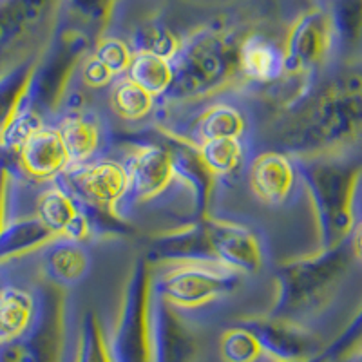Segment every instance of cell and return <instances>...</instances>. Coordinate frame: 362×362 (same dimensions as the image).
Here are the masks:
<instances>
[{
    "label": "cell",
    "instance_id": "33",
    "mask_svg": "<svg viewBox=\"0 0 362 362\" xmlns=\"http://www.w3.org/2000/svg\"><path fill=\"white\" fill-rule=\"evenodd\" d=\"M180 44L181 38H177L169 28L158 22H145L132 33L129 45L132 53H148L173 60L180 49Z\"/></svg>",
    "mask_w": 362,
    "mask_h": 362
},
{
    "label": "cell",
    "instance_id": "22",
    "mask_svg": "<svg viewBox=\"0 0 362 362\" xmlns=\"http://www.w3.org/2000/svg\"><path fill=\"white\" fill-rule=\"evenodd\" d=\"M248 134H250V118L247 111L234 102L218 100L210 103L205 111L199 112L189 134L177 136H183L190 144L199 145L212 140H225V138H245Z\"/></svg>",
    "mask_w": 362,
    "mask_h": 362
},
{
    "label": "cell",
    "instance_id": "14",
    "mask_svg": "<svg viewBox=\"0 0 362 362\" xmlns=\"http://www.w3.org/2000/svg\"><path fill=\"white\" fill-rule=\"evenodd\" d=\"M151 341L153 362H196L199 342L189 319L151 288Z\"/></svg>",
    "mask_w": 362,
    "mask_h": 362
},
{
    "label": "cell",
    "instance_id": "36",
    "mask_svg": "<svg viewBox=\"0 0 362 362\" xmlns=\"http://www.w3.org/2000/svg\"><path fill=\"white\" fill-rule=\"evenodd\" d=\"M362 344V306L357 310L351 321L346 325L341 334L329 342L325 348V354L329 361H341L346 355L355 350L357 346Z\"/></svg>",
    "mask_w": 362,
    "mask_h": 362
},
{
    "label": "cell",
    "instance_id": "39",
    "mask_svg": "<svg viewBox=\"0 0 362 362\" xmlns=\"http://www.w3.org/2000/svg\"><path fill=\"white\" fill-rule=\"evenodd\" d=\"M350 250L355 259L362 263V221H358L357 225H355L354 232H351Z\"/></svg>",
    "mask_w": 362,
    "mask_h": 362
},
{
    "label": "cell",
    "instance_id": "35",
    "mask_svg": "<svg viewBox=\"0 0 362 362\" xmlns=\"http://www.w3.org/2000/svg\"><path fill=\"white\" fill-rule=\"evenodd\" d=\"M93 54L118 78L127 73L134 53H132L131 45L122 38L102 35L93 47Z\"/></svg>",
    "mask_w": 362,
    "mask_h": 362
},
{
    "label": "cell",
    "instance_id": "38",
    "mask_svg": "<svg viewBox=\"0 0 362 362\" xmlns=\"http://www.w3.org/2000/svg\"><path fill=\"white\" fill-rule=\"evenodd\" d=\"M11 169L0 163V232L8 225V202H9V189H11Z\"/></svg>",
    "mask_w": 362,
    "mask_h": 362
},
{
    "label": "cell",
    "instance_id": "30",
    "mask_svg": "<svg viewBox=\"0 0 362 362\" xmlns=\"http://www.w3.org/2000/svg\"><path fill=\"white\" fill-rule=\"evenodd\" d=\"M125 76L144 87L154 98H163L173 83V62L156 54L134 53Z\"/></svg>",
    "mask_w": 362,
    "mask_h": 362
},
{
    "label": "cell",
    "instance_id": "7",
    "mask_svg": "<svg viewBox=\"0 0 362 362\" xmlns=\"http://www.w3.org/2000/svg\"><path fill=\"white\" fill-rule=\"evenodd\" d=\"M151 281L153 264L145 255L136 257L122 292L116 322L107 335L115 362H153Z\"/></svg>",
    "mask_w": 362,
    "mask_h": 362
},
{
    "label": "cell",
    "instance_id": "12",
    "mask_svg": "<svg viewBox=\"0 0 362 362\" xmlns=\"http://www.w3.org/2000/svg\"><path fill=\"white\" fill-rule=\"evenodd\" d=\"M259 342L268 362H300L317 357L325 351L321 337L305 325L272 315H252L239 319Z\"/></svg>",
    "mask_w": 362,
    "mask_h": 362
},
{
    "label": "cell",
    "instance_id": "6",
    "mask_svg": "<svg viewBox=\"0 0 362 362\" xmlns=\"http://www.w3.org/2000/svg\"><path fill=\"white\" fill-rule=\"evenodd\" d=\"M243 277L219 261H177L153 264L151 288L192 322L234 296Z\"/></svg>",
    "mask_w": 362,
    "mask_h": 362
},
{
    "label": "cell",
    "instance_id": "3",
    "mask_svg": "<svg viewBox=\"0 0 362 362\" xmlns=\"http://www.w3.org/2000/svg\"><path fill=\"white\" fill-rule=\"evenodd\" d=\"M350 241L283 263L276 274V300L268 315L305 325L321 312L350 270Z\"/></svg>",
    "mask_w": 362,
    "mask_h": 362
},
{
    "label": "cell",
    "instance_id": "23",
    "mask_svg": "<svg viewBox=\"0 0 362 362\" xmlns=\"http://www.w3.org/2000/svg\"><path fill=\"white\" fill-rule=\"evenodd\" d=\"M57 127L69 154L71 165L98 160L105 132L95 112L71 111L58 122Z\"/></svg>",
    "mask_w": 362,
    "mask_h": 362
},
{
    "label": "cell",
    "instance_id": "41",
    "mask_svg": "<svg viewBox=\"0 0 362 362\" xmlns=\"http://www.w3.org/2000/svg\"><path fill=\"white\" fill-rule=\"evenodd\" d=\"M300 362H332V361H329V358L326 357L325 351H322V354H321V355H317V357L308 358V361H300Z\"/></svg>",
    "mask_w": 362,
    "mask_h": 362
},
{
    "label": "cell",
    "instance_id": "1",
    "mask_svg": "<svg viewBox=\"0 0 362 362\" xmlns=\"http://www.w3.org/2000/svg\"><path fill=\"white\" fill-rule=\"evenodd\" d=\"M276 138L292 158L341 156L362 140V73L346 71L286 103Z\"/></svg>",
    "mask_w": 362,
    "mask_h": 362
},
{
    "label": "cell",
    "instance_id": "2",
    "mask_svg": "<svg viewBox=\"0 0 362 362\" xmlns=\"http://www.w3.org/2000/svg\"><path fill=\"white\" fill-rule=\"evenodd\" d=\"M239 42L223 28L196 29L181 38L174 54L173 83L165 93V103H185L210 98L241 82L239 76Z\"/></svg>",
    "mask_w": 362,
    "mask_h": 362
},
{
    "label": "cell",
    "instance_id": "27",
    "mask_svg": "<svg viewBox=\"0 0 362 362\" xmlns=\"http://www.w3.org/2000/svg\"><path fill=\"white\" fill-rule=\"evenodd\" d=\"M57 235L35 218L11 219L0 232V264L42 250Z\"/></svg>",
    "mask_w": 362,
    "mask_h": 362
},
{
    "label": "cell",
    "instance_id": "37",
    "mask_svg": "<svg viewBox=\"0 0 362 362\" xmlns=\"http://www.w3.org/2000/svg\"><path fill=\"white\" fill-rule=\"evenodd\" d=\"M78 71H80V78H82V82L86 83V87H89V89H95V90L111 87L112 82L116 80L115 74H112L107 67L100 62L98 58L93 54V51H90V53L83 58L82 64H80V67H78Z\"/></svg>",
    "mask_w": 362,
    "mask_h": 362
},
{
    "label": "cell",
    "instance_id": "24",
    "mask_svg": "<svg viewBox=\"0 0 362 362\" xmlns=\"http://www.w3.org/2000/svg\"><path fill=\"white\" fill-rule=\"evenodd\" d=\"M37 53L25 54L17 62L0 69V138L24 107L37 64Z\"/></svg>",
    "mask_w": 362,
    "mask_h": 362
},
{
    "label": "cell",
    "instance_id": "5",
    "mask_svg": "<svg viewBox=\"0 0 362 362\" xmlns=\"http://www.w3.org/2000/svg\"><path fill=\"white\" fill-rule=\"evenodd\" d=\"M98 37L60 13L54 15L49 37L38 49L33 78L24 105L45 118L60 111L74 73L93 51Z\"/></svg>",
    "mask_w": 362,
    "mask_h": 362
},
{
    "label": "cell",
    "instance_id": "11",
    "mask_svg": "<svg viewBox=\"0 0 362 362\" xmlns=\"http://www.w3.org/2000/svg\"><path fill=\"white\" fill-rule=\"evenodd\" d=\"M335 49L329 13L313 8L290 25L283 44L284 78H310Z\"/></svg>",
    "mask_w": 362,
    "mask_h": 362
},
{
    "label": "cell",
    "instance_id": "13",
    "mask_svg": "<svg viewBox=\"0 0 362 362\" xmlns=\"http://www.w3.org/2000/svg\"><path fill=\"white\" fill-rule=\"evenodd\" d=\"M210 245L216 259L239 274L257 276L267 264V245L263 234L245 221L209 216L205 219Z\"/></svg>",
    "mask_w": 362,
    "mask_h": 362
},
{
    "label": "cell",
    "instance_id": "26",
    "mask_svg": "<svg viewBox=\"0 0 362 362\" xmlns=\"http://www.w3.org/2000/svg\"><path fill=\"white\" fill-rule=\"evenodd\" d=\"M37 315V297L18 286L0 290V344L24 337Z\"/></svg>",
    "mask_w": 362,
    "mask_h": 362
},
{
    "label": "cell",
    "instance_id": "42",
    "mask_svg": "<svg viewBox=\"0 0 362 362\" xmlns=\"http://www.w3.org/2000/svg\"><path fill=\"white\" fill-rule=\"evenodd\" d=\"M0 290H2V284H0Z\"/></svg>",
    "mask_w": 362,
    "mask_h": 362
},
{
    "label": "cell",
    "instance_id": "19",
    "mask_svg": "<svg viewBox=\"0 0 362 362\" xmlns=\"http://www.w3.org/2000/svg\"><path fill=\"white\" fill-rule=\"evenodd\" d=\"M151 264L177 261H218L210 245L205 219H194L173 230L156 234L145 255Z\"/></svg>",
    "mask_w": 362,
    "mask_h": 362
},
{
    "label": "cell",
    "instance_id": "28",
    "mask_svg": "<svg viewBox=\"0 0 362 362\" xmlns=\"http://www.w3.org/2000/svg\"><path fill=\"white\" fill-rule=\"evenodd\" d=\"M335 47L344 57L362 49V0H335L329 9Z\"/></svg>",
    "mask_w": 362,
    "mask_h": 362
},
{
    "label": "cell",
    "instance_id": "18",
    "mask_svg": "<svg viewBox=\"0 0 362 362\" xmlns=\"http://www.w3.org/2000/svg\"><path fill=\"white\" fill-rule=\"evenodd\" d=\"M37 218L44 223L57 238H66L86 243L96 234L86 210L64 189L58 181H53L38 196Z\"/></svg>",
    "mask_w": 362,
    "mask_h": 362
},
{
    "label": "cell",
    "instance_id": "20",
    "mask_svg": "<svg viewBox=\"0 0 362 362\" xmlns=\"http://www.w3.org/2000/svg\"><path fill=\"white\" fill-rule=\"evenodd\" d=\"M93 259L86 243L57 238L42 248V277L60 290L78 286L89 276Z\"/></svg>",
    "mask_w": 362,
    "mask_h": 362
},
{
    "label": "cell",
    "instance_id": "21",
    "mask_svg": "<svg viewBox=\"0 0 362 362\" xmlns=\"http://www.w3.org/2000/svg\"><path fill=\"white\" fill-rule=\"evenodd\" d=\"M239 76L252 86H277L284 78L283 47L261 33L243 37L239 42Z\"/></svg>",
    "mask_w": 362,
    "mask_h": 362
},
{
    "label": "cell",
    "instance_id": "10",
    "mask_svg": "<svg viewBox=\"0 0 362 362\" xmlns=\"http://www.w3.org/2000/svg\"><path fill=\"white\" fill-rule=\"evenodd\" d=\"M124 167L127 170L129 185L124 203L119 206L122 221H125L132 209L140 203H153L167 198L174 189L187 192L174 174L170 154L165 145H134L125 158Z\"/></svg>",
    "mask_w": 362,
    "mask_h": 362
},
{
    "label": "cell",
    "instance_id": "29",
    "mask_svg": "<svg viewBox=\"0 0 362 362\" xmlns=\"http://www.w3.org/2000/svg\"><path fill=\"white\" fill-rule=\"evenodd\" d=\"M156 102L158 98L127 78L125 74L112 82L111 93H109V103L112 111L125 122H140V119L148 118L156 107Z\"/></svg>",
    "mask_w": 362,
    "mask_h": 362
},
{
    "label": "cell",
    "instance_id": "25",
    "mask_svg": "<svg viewBox=\"0 0 362 362\" xmlns=\"http://www.w3.org/2000/svg\"><path fill=\"white\" fill-rule=\"evenodd\" d=\"M199 158L206 165L216 181L234 180L248 169L252 161V147L248 136L245 138H225L196 145Z\"/></svg>",
    "mask_w": 362,
    "mask_h": 362
},
{
    "label": "cell",
    "instance_id": "16",
    "mask_svg": "<svg viewBox=\"0 0 362 362\" xmlns=\"http://www.w3.org/2000/svg\"><path fill=\"white\" fill-rule=\"evenodd\" d=\"M247 170L255 199L272 209L288 205L300 183L296 160L277 148L263 151L252 158Z\"/></svg>",
    "mask_w": 362,
    "mask_h": 362
},
{
    "label": "cell",
    "instance_id": "15",
    "mask_svg": "<svg viewBox=\"0 0 362 362\" xmlns=\"http://www.w3.org/2000/svg\"><path fill=\"white\" fill-rule=\"evenodd\" d=\"M160 132L165 140L163 145L170 154L174 174L180 185L189 194L194 219H206L210 216V203H212V194L218 181L199 158L196 145L169 129L161 127Z\"/></svg>",
    "mask_w": 362,
    "mask_h": 362
},
{
    "label": "cell",
    "instance_id": "31",
    "mask_svg": "<svg viewBox=\"0 0 362 362\" xmlns=\"http://www.w3.org/2000/svg\"><path fill=\"white\" fill-rule=\"evenodd\" d=\"M116 0H60L57 13L102 37L115 13Z\"/></svg>",
    "mask_w": 362,
    "mask_h": 362
},
{
    "label": "cell",
    "instance_id": "8",
    "mask_svg": "<svg viewBox=\"0 0 362 362\" xmlns=\"http://www.w3.org/2000/svg\"><path fill=\"white\" fill-rule=\"evenodd\" d=\"M37 315L24 337L0 344V362H66L67 297L66 290L44 281L35 290Z\"/></svg>",
    "mask_w": 362,
    "mask_h": 362
},
{
    "label": "cell",
    "instance_id": "17",
    "mask_svg": "<svg viewBox=\"0 0 362 362\" xmlns=\"http://www.w3.org/2000/svg\"><path fill=\"white\" fill-rule=\"evenodd\" d=\"M71 167L69 154L57 125L44 124L29 136L17 154V170L29 180L57 181Z\"/></svg>",
    "mask_w": 362,
    "mask_h": 362
},
{
    "label": "cell",
    "instance_id": "32",
    "mask_svg": "<svg viewBox=\"0 0 362 362\" xmlns=\"http://www.w3.org/2000/svg\"><path fill=\"white\" fill-rule=\"evenodd\" d=\"M74 362H115L98 313L87 310L80 319Z\"/></svg>",
    "mask_w": 362,
    "mask_h": 362
},
{
    "label": "cell",
    "instance_id": "4",
    "mask_svg": "<svg viewBox=\"0 0 362 362\" xmlns=\"http://www.w3.org/2000/svg\"><path fill=\"white\" fill-rule=\"evenodd\" d=\"M300 183L312 202L319 230V248H334L350 241L357 225L355 199L362 165L341 156L293 158Z\"/></svg>",
    "mask_w": 362,
    "mask_h": 362
},
{
    "label": "cell",
    "instance_id": "34",
    "mask_svg": "<svg viewBox=\"0 0 362 362\" xmlns=\"http://www.w3.org/2000/svg\"><path fill=\"white\" fill-rule=\"evenodd\" d=\"M223 362H268L259 342L243 326L234 325L223 332L219 339Z\"/></svg>",
    "mask_w": 362,
    "mask_h": 362
},
{
    "label": "cell",
    "instance_id": "9",
    "mask_svg": "<svg viewBox=\"0 0 362 362\" xmlns=\"http://www.w3.org/2000/svg\"><path fill=\"white\" fill-rule=\"evenodd\" d=\"M58 183L80 203L93 225L119 219V206L127 194L129 177L124 163L115 160H93L71 165Z\"/></svg>",
    "mask_w": 362,
    "mask_h": 362
},
{
    "label": "cell",
    "instance_id": "40",
    "mask_svg": "<svg viewBox=\"0 0 362 362\" xmlns=\"http://www.w3.org/2000/svg\"><path fill=\"white\" fill-rule=\"evenodd\" d=\"M344 362H362V344L357 346L355 350H351L350 354L342 358Z\"/></svg>",
    "mask_w": 362,
    "mask_h": 362
}]
</instances>
